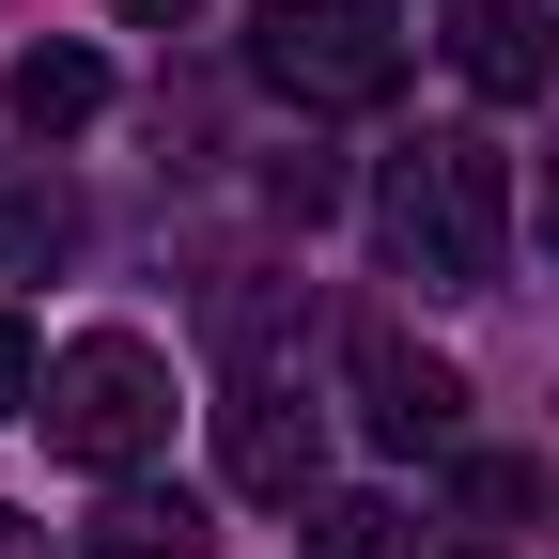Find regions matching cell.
Wrapping results in <instances>:
<instances>
[{
	"instance_id": "obj_5",
	"label": "cell",
	"mask_w": 559,
	"mask_h": 559,
	"mask_svg": "<svg viewBox=\"0 0 559 559\" xmlns=\"http://www.w3.org/2000/svg\"><path fill=\"white\" fill-rule=\"evenodd\" d=\"M218 466H234V498H311L326 481V419L296 389H234L218 404Z\"/></svg>"
},
{
	"instance_id": "obj_14",
	"label": "cell",
	"mask_w": 559,
	"mask_h": 559,
	"mask_svg": "<svg viewBox=\"0 0 559 559\" xmlns=\"http://www.w3.org/2000/svg\"><path fill=\"white\" fill-rule=\"evenodd\" d=\"M0 559H47V528H32V513H0Z\"/></svg>"
},
{
	"instance_id": "obj_10",
	"label": "cell",
	"mask_w": 559,
	"mask_h": 559,
	"mask_svg": "<svg viewBox=\"0 0 559 559\" xmlns=\"http://www.w3.org/2000/svg\"><path fill=\"white\" fill-rule=\"evenodd\" d=\"M326 559H419V513L358 481V498H326Z\"/></svg>"
},
{
	"instance_id": "obj_12",
	"label": "cell",
	"mask_w": 559,
	"mask_h": 559,
	"mask_svg": "<svg viewBox=\"0 0 559 559\" xmlns=\"http://www.w3.org/2000/svg\"><path fill=\"white\" fill-rule=\"evenodd\" d=\"M32 404H47V358H32V326L0 311V419H32Z\"/></svg>"
},
{
	"instance_id": "obj_13",
	"label": "cell",
	"mask_w": 559,
	"mask_h": 559,
	"mask_svg": "<svg viewBox=\"0 0 559 559\" xmlns=\"http://www.w3.org/2000/svg\"><path fill=\"white\" fill-rule=\"evenodd\" d=\"M109 16H124V32H187L202 0H109Z\"/></svg>"
},
{
	"instance_id": "obj_4",
	"label": "cell",
	"mask_w": 559,
	"mask_h": 559,
	"mask_svg": "<svg viewBox=\"0 0 559 559\" xmlns=\"http://www.w3.org/2000/svg\"><path fill=\"white\" fill-rule=\"evenodd\" d=\"M342 373H358V419H373L389 451H466V373L419 358L404 326H358V342H342Z\"/></svg>"
},
{
	"instance_id": "obj_9",
	"label": "cell",
	"mask_w": 559,
	"mask_h": 559,
	"mask_svg": "<svg viewBox=\"0 0 559 559\" xmlns=\"http://www.w3.org/2000/svg\"><path fill=\"white\" fill-rule=\"evenodd\" d=\"M79 249V202H62V171H0V280H32Z\"/></svg>"
},
{
	"instance_id": "obj_11",
	"label": "cell",
	"mask_w": 559,
	"mask_h": 559,
	"mask_svg": "<svg viewBox=\"0 0 559 559\" xmlns=\"http://www.w3.org/2000/svg\"><path fill=\"white\" fill-rule=\"evenodd\" d=\"M451 498H466V528H513V513H528V466H466Z\"/></svg>"
},
{
	"instance_id": "obj_6",
	"label": "cell",
	"mask_w": 559,
	"mask_h": 559,
	"mask_svg": "<svg viewBox=\"0 0 559 559\" xmlns=\"http://www.w3.org/2000/svg\"><path fill=\"white\" fill-rule=\"evenodd\" d=\"M451 79H466L481 109H528V94L559 79V32L528 16V0H466V16H451Z\"/></svg>"
},
{
	"instance_id": "obj_2",
	"label": "cell",
	"mask_w": 559,
	"mask_h": 559,
	"mask_svg": "<svg viewBox=\"0 0 559 559\" xmlns=\"http://www.w3.org/2000/svg\"><path fill=\"white\" fill-rule=\"evenodd\" d=\"M47 451L62 466H156L171 451V358H156V342H140V326H79V342H62V358H47Z\"/></svg>"
},
{
	"instance_id": "obj_3",
	"label": "cell",
	"mask_w": 559,
	"mask_h": 559,
	"mask_svg": "<svg viewBox=\"0 0 559 559\" xmlns=\"http://www.w3.org/2000/svg\"><path fill=\"white\" fill-rule=\"evenodd\" d=\"M249 79H264L280 109H389V94H404V32L373 16V0H264Z\"/></svg>"
},
{
	"instance_id": "obj_7",
	"label": "cell",
	"mask_w": 559,
	"mask_h": 559,
	"mask_svg": "<svg viewBox=\"0 0 559 559\" xmlns=\"http://www.w3.org/2000/svg\"><path fill=\"white\" fill-rule=\"evenodd\" d=\"M202 544H218V513H202L187 481H140V466H124L109 498H94V544H79V559H202Z\"/></svg>"
},
{
	"instance_id": "obj_1",
	"label": "cell",
	"mask_w": 559,
	"mask_h": 559,
	"mask_svg": "<svg viewBox=\"0 0 559 559\" xmlns=\"http://www.w3.org/2000/svg\"><path fill=\"white\" fill-rule=\"evenodd\" d=\"M373 218H389V264L419 296H498V264H513V156L481 124H436V140L389 156Z\"/></svg>"
},
{
	"instance_id": "obj_8",
	"label": "cell",
	"mask_w": 559,
	"mask_h": 559,
	"mask_svg": "<svg viewBox=\"0 0 559 559\" xmlns=\"http://www.w3.org/2000/svg\"><path fill=\"white\" fill-rule=\"evenodd\" d=\"M0 109H16L32 140H79V124L109 109V62H94V47H16V79H0Z\"/></svg>"
}]
</instances>
